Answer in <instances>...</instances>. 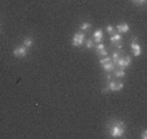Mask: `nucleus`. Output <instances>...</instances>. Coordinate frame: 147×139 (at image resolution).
<instances>
[{
	"label": "nucleus",
	"instance_id": "7",
	"mask_svg": "<svg viewBox=\"0 0 147 139\" xmlns=\"http://www.w3.org/2000/svg\"><path fill=\"white\" fill-rule=\"evenodd\" d=\"M131 40H133V42L130 43V47H131V50H133V53H134L136 56H141L142 50H141V46L138 44V39H137V38H133Z\"/></svg>",
	"mask_w": 147,
	"mask_h": 139
},
{
	"label": "nucleus",
	"instance_id": "19",
	"mask_svg": "<svg viewBox=\"0 0 147 139\" xmlns=\"http://www.w3.org/2000/svg\"><path fill=\"white\" fill-rule=\"evenodd\" d=\"M142 139H146L147 138V130H143V131H142Z\"/></svg>",
	"mask_w": 147,
	"mask_h": 139
},
{
	"label": "nucleus",
	"instance_id": "14",
	"mask_svg": "<svg viewBox=\"0 0 147 139\" xmlns=\"http://www.w3.org/2000/svg\"><path fill=\"white\" fill-rule=\"evenodd\" d=\"M33 43H34L33 38H25L24 39V42H22V46L26 47V48H30L31 46H33Z\"/></svg>",
	"mask_w": 147,
	"mask_h": 139
},
{
	"label": "nucleus",
	"instance_id": "6",
	"mask_svg": "<svg viewBox=\"0 0 147 139\" xmlns=\"http://www.w3.org/2000/svg\"><path fill=\"white\" fill-rule=\"evenodd\" d=\"M13 55L16 56V57H18V58H22V57H25V56L28 55V48H26V47H24V46H18V47H16V48H14V51H13Z\"/></svg>",
	"mask_w": 147,
	"mask_h": 139
},
{
	"label": "nucleus",
	"instance_id": "9",
	"mask_svg": "<svg viewBox=\"0 0 147 139\" xmlns=\"http://www.w3.org/2000/svg\"><path fill=\"white\" fill-rule=\"evenodd\" d=\"M94 42L96 43H102V40H103V30L102 29H96V30L94 31Z\"/></svg>",
	"mask_w": 147,
	"mask_h": 139
},
{
	"label": "nucleus",
	"instance_id": "8",
	"mask_svg": "<svg viewBox=\"0 0 147 139\" xmlns=\"http://www.w3.org/2000/svg\"><path fill=\"white\" fill-rule=\"evenodd\" d=\"M95 51H96V55L102 56V57H106L107 56V48L103 43H98L96 47H95Z\"/></svg>",
	"mask_w": 147,
	"mask_h": 139
},
{
	"label": "nucleus",
	"instance_id": "10",
	"mask_svg": "<svg viewBox=\"0 0 147 139\" xmlns=\"http://www.w3.org/2000/svg\"><path fill=\"white\" fill-rule=\"evenodd\" d=\"M121 56H122V50H121V47H120V50H117V51H115V52H113V55H112V61H113V62H116L117 61V60H119V58L120 57H121Z\"/></svg>",
	"mask_w": 147,
	"mask_h": 139
},
{
	"label": "nucleus",
	"instance_id": "15",
	"mask_svg": "<svg viewBox=\"0 0 147 139\" xmlns=\"http://www.w3.org/2000/svg\"><path fill=\"white\" fill-rule=\"evenodd\" d=\"M85 43H86V48H87V50H92V48H95V44H96V43L94 42V39H87Z\"/></svg>",
	"mask_w": 147,
	"mask_h": 139
},
{
	"label": "nucleus",
	"instance_id": "11",
	"mask_svg": "<svg viewBox=\"0 0 147 139\" xmlns=\"http://www.w3.org/2000/svg\"><path fill=\"white\" fill-rule=\"evenodd\" d=\"M113 75L116 78H122V77H125V69H121V68H119V69H115L113 72Z\"/></svg>",
	"mask_w": 147,
	"mask_h": 139
},
{
	"label": "nucleus",
	"instance_id": "4",
	"mask_svg": "<svg viewBox=\"0 0 147 139\" xmlns=\"http://www.w3.org/2000/svg\"><path fill=\"white\" fill-rule=\"evenodd\" d=\"M83 43H85V34L83 33L74 34V36L72 38V46H74V47H81Z\"/></svg>",
	"mask_w": 147,
	"mask_h": 139
},
{
	"label": "nucleus",
	"instance_id": "5",
	"mask_svg": "<svg viewBox=\"0 0 147 139\" xmlns=\"http://www.w3.org/2000/svg\"><path fill=\"white\" fill-rule=\"evenodd\" d=\"M107 87H108L109 91H121L122 87H124V83H122L121 81H113V79H111V81L108 82V85H107Z\"/></svg>",
	"mask_w": 147,
	"mask_h": 139
},
{
	"label": "nucleus",
	"instance_id": "1",
	"mask_svg": "<svg viewBox=\"0 0 147 139\" xmlns=\"http://www.w3.org/2000/svg\"><path fill=\"white\" fill-rule=\"evenodd\" d=\"M109 134H111L112 138H120V136L124 135L125 133V122L124 121H113V122L109 124Z\"/></svg>",
	"mask_w": 147,
	"mask_h": 139
},
{
	"label": "nucleus",
	"instance_id": "17",
	"mask_svg": "<svg viewBox=\"0 0 147 139\" xmlns=\"http://www.w3.org/2000/svg\"><path fill=\"white\" fill-rule=\"evenodd\" d=\"M106 31L109 34V35H112V34H115V28H113L112 25H108V26L106 28Z\"/></svg>",
	"mask_w": 147,
	"mask_h": 139
},
{
	"label": "nucleus",
	"instance_id": "16",
	"mask_svg": "<svg viewBox=\"0 0 147 139\" xmlns=\"http://www.w3.org/2000/svg\"><path fill=\"white\" fill-rule=\"evenodd\" d=\"M90 29H91V24L90 22H83L82 25H81V31H85V33H86Z\"/></svg>",
	"mask_w": 147,
	"mask_h": 139
},
{
	"label": "nucleus",
	"instance_id": "12",
	"mask_svg": "<svg viewBox=\"0 0 147 139\" xmlns=\"http://www.w3.org/2000/svg\"><path fill=\"white\" fill-rule=\"evenodd\" d=\"M117 31L119 33H126V31H129V25L128 24H120V25H117Z\"/></svg>",
	"mask_w": 147,
	"mask_h": 139
},
{
	"label": "nucleus",
	"instance_id": "2",
	"mask_svg": "<svg viewBox=\"0 0 147 139\" xmlns=\"http://www.w3.org/2000/svg\"><path fill=\"white\" fill-rule=\"evenodd\" d=\"M100 65H102V68L106 70V72H113V70L116 69L115 62L112 61V58L108 57V56H106V57H103L102 60H100Z\"/></svg>",
	"mask_w": 147,
	"mask_h": 139
},
{
	"label": "nucleus",
	"instance_id": "3",
	"mask_svg": "<svg viewBox=\"0 0 147 139\" xmlns=\"http://www.w3.org/2000/svg\"><path fill=\"white\" fill-rule=\"evenodd\" d=\"M130 64H131V57L129 55H125V56H121V57L115 62V66L121 68V69H125V68H128Z\"/></svg>",
	"mask_w": 147,
	"mask_h": 139
},
{
	"label": "nucleus",
	"instance_id": "18",
	"mask_svg": "<svg viewBox=\"0 0 147 139\" xmlns=\"http://www.w3.org/2000/svg\"><path fill=\"white\" fill-rule=\"evenodd\" d=\"M131 3L136 4V5H143L146 3V0H131Z\"/></svg>",
	"mask_w": 147,
	"mask_h": 139
},
{
	"label": "nucleus",
	"instance_id": "13",
	"mask_svg": "<svg viewBox=\"0 0 147 139\" xmlns=\"http://www.w3.org/2000/svg\"><path fill=\"white\" fill-rule=\"evenodd\" d=\"M121 34H120V33H115V34H112V35H111V42L112 43H120V42H121Z\"/></svg>",
	"mask_w": 147,
	"mask_h": 139
}]
</instances>
